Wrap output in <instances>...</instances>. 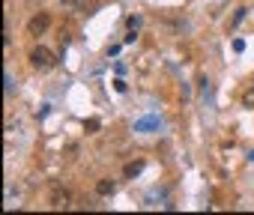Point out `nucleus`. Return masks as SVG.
Masks as SVG:
<instances>
[{"instance_id": "1", "label": "nucleus", "mask_w": 254, "mask_h": 215, "mask_svg": "<svg viewBox=\"0 0 254 215\" xmlns=\"http://www.w3.org/2000/svg\"><path fill=\"white\" fill-rule=\"evenodd\" d=\"M54 63H57V57H54V51H51V48H45V45H36V48L30 51V66H33V69H39V72H48Z\"/></svg>"}, {"instance_id": "2", "label": "nucleus", "mask_w": 254, "mask_h": 215, "mask_svg": "<svg viewBox=\"0 0 254 215\" xmlns=\"http://www.w3.org/2000/svg\"><path fill=\"white\" fill-rule=\"evenodd\" d=\"M48 203H51V209H69V206H72V194H69L60 182H54L51 191H48Z\"/></svg>"}, {"instance_id": "3", "label": "nucleus", "mask_w": 254, "mask_h": 215, "mask_svg": "<svg viewBox=\"0 0 254 215\" xmlns=\"http://www.w3.org/2000/svg\"><path fill=\"white\" fill-rule=\"evenodd\" d=\"M48 27H51V15H48V12H36V15L27 21V36H36V39H39V36H45Z\"/></svg>"}, {"instance_id": "4", "label": "nucleus", "mask_w": 254, "mask_h": 215, "mask_svg": "<svg viewBox=\"0 0 254 215\" xmlns=\"http://www.w3.org/2000/svg\"><path fill=\"white\" fill-rule=\"evenodd\" d=\"M114 188H117V185H114L111 179H99V182H96V194H102V197L114 194Z\"/></svg>"}, {"instance_id": "5", "label": "nucleus", "mask_w": 254, "mask_h": 215, "mask_svg": "<svg viewBox=\"0 0 254 215\" xmlns=\"http://www.w3.org/2000/svg\"><path fill=\"white\" fill-rule=\"evenodd\" d=\"M141 170H144V161L138 159V161H132V164H126V170H123V173H126V176H138Z\"/></svg>"}, {"instance_id": "6", "label": "nucleus", "mask_w": 254, "mask_h": 215, "mask_svg": "<svg viewBox=\"0 0 254 215\" xmlns=\"http://www.w3.org/2000/svg\"><path fill=\"white\" fill-rule=\"evenodd\" d=\"M242 108H254V84L245 87V93H242Z\"/></svg>"}, {"instance_id": "7", "label": "nucleus", "mask_w": 254, "mask_h": 215, "mask_svg": "<svg viewBox=\"0 0 254 215\" xmlns=\"http://www.w3.org/2000/svg\"><path fill=\"white\" fill-rule=\"evenodd\" d=\"M60 3H63V6H78L81 0H60Z\"/></svg>"}]
</instances>
